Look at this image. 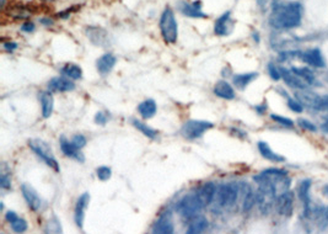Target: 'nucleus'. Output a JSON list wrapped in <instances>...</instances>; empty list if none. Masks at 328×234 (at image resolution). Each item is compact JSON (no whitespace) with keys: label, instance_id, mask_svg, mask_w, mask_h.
<instances>
[{"label":"nucleus","instance_id":"obj_35","mask_svg":"<svg viewBox=\"0 0 328 234\" xmlns=\"http://www.w3.org/2000/svg\"><path fill=\"white\" fill-rule=\"evenodd\" d=\"M267 69H268V74H270V77L272 78V79L276 80V82H278V80L282 79L280 69H279L276 64L272 63L270 62V63H268Z\"/></svg>","mask_w":328,"mask_h":234},{"label":"nucleus","instance_id":"obj_10","mask_svg":"<svg viewBox=\"0 0 328 234\" xmlns=\"http://www.w3.org/2000/svg\"><path fill=\"white\" fill-rule=\"evenodd\" d=\"M86 36L91 41V44L98 47H107L110 45V37L106 30L98 28V26H88L86 29Z\"/></svg>","mask_w":328,"mask_h":234},{"label":"nucleus","instance_id":"obj_1","mask_svg":"<svg viewBox=\"0 0 328 234\" xmlns=\"http://www.w3.org/2000/svg\"><path fill=\"white\" fill-rule=\"evenodd\" d=\"M304 8L299 2L276 4L270 16V25L276 30H292L301 25Z\"/></svg>","mask_w":328,"mask_h":234},{"label":"nucleus","instance_id":"obj_46","mask_svg":"<svg viewBox=\"0 0 328 234\" xmlns=\"http://www.w3.org/2000/svg\"><path fill=\"white\" fill-rule=\"evenodd\" d=\"M322 99H324V100H322V110L328 109V95L324 96Z\"/></svg>","mask_w":328,"mask_h":234},{"label":"nucleus","instance_id":"obj_21","mask_svg":"<svg viewBox=\"0 0 328 234\" xmlns=\"http://www.w3.org/2000/svg\"><path fill=\"white\" fill-rule=\"evenodd\" d=\"M116 63H117L116 56L112 55V53H104L96 62V68H98V73L102 75L108 74L114 69Z\"/></svg>","mask_w":328,"mask_h":234},{"label":"nucleus","instance_id":"obj_39","mask_svg":"<svg viewBox=\"0 0 328 234\" xmlns=\"http://www.w3.org/2000/svg\"><path fill=\"white\" fill-rule=\"evenodd\" d=\"M72 142L75 147L82 149V148H84L86 146L88 139H86V137L82 136V134H74V136L72 137Z\"/></svg>","mask_w":328,"mask_h":234},{"label":"nucleus","instance_id":"obj_23","mask_svg":"<svg viewBox=\"0 0 328 234\" xmlns=\"http://www.w3.org/2000/svg\"><path fill=\"white\" fill-rule=\"evenodd\" d=\"M257 147H258V150H260V155H262L264 159L273 161V163H284V161H286V158H284L283 155L273 152V149L270 147V144L266 143V142L263 141L258 142Z\"/></svg>","mask_w":328,"mask_h":234},{"label":"nucleus","instance_id":"obj_43","mask_svg":"<svg viewBox=\"0 0 328 234\" xmlns=\"http://www.w3.org/2000/svg\"><path fill=\"white\" fill-rule=\"evenodd\" d=\"M2 46H4V50L8 51V52H14L16 48L18 47V45L16 44V42H12V41L5 42V44Z\"/></svg>","mask_w":328,"mask_h":234},{"label":"nucleus","instance_id":"obj_16","mask_svg":"<svg viewBox=\"0 0 328 234\" xmlns=\"http://www.w3.org/2000/svg\"><path fill=\"white\" fill-rule=\"evenodd\" d=\"M59 146H60L62 153H63L66 157L72 158V159L80 161V163H84L85 157L82 153V149L75 147L74 144H72V142L66 139L64 136H62L60 139H59Z\"/></svg>","mask_w":328,"mask_h":234},{"label":"nucleus","instance_id":"obj_17","mask_svg":"<svg viewBox=\"0 0 328 234\" xmlns=\"http://www.w3.org/2000/svg\"><path fill=\"white\" fill-rule=\"evenodd\" d=\"M280 73H282V79L286 82V84L288 87H290L292 89H295V90H300V89H306L308 87V83L300 78L299 75H296L292 69H286L280 67Z\"/></svg>","mask_w":328,"mask_h":234},{"label":"nucleus","instance_id":"obj_6","mask_svg":"<svg viewBox=\"0 0 328 234\" xmlns=\"http://www.w3.org/2000/svg\"><path fill=\"white\" fill-rule=\"evenodd\" d=\"M238 198V186L236 184H222L216 190V200L220 207H231Z\"/></svg>","mask_w":328,"mask_h":234},{"label":"nucleus","instance_id":"obj_45","mask_svg":"<svg viewBox=\"0 0 328 234\" xmlns=\"http://www.w3.org/2000/svg\"><path fill=\"white\" fill-rule=\"evenodd\" d=\"M231 131H232L234 133H235V136L240 137V138H244V137H246V133L241 131L240 128H231Z\"/></svg>","mask_w":328,"mask_h":234},{"label":"nucleus","instance_id":"obj_51","mask_svg":"<svg viewBox=\"0 0 328 234\" xmlns=\"http://www.w3.org/2000/svg\"><path fill=\"white\" fill-rule=\"evenodd\" d=\"M324 78H326V82L328 83V72H326V73H324Z\"/></svg>","mask_w":328,"mask_h":234},{"label":"nucleus","instance_id":"obj_27","mask_svg":"<svg viewBox=\"0 0 328 234\" xmlns=\"http://www.w3.org/2000/svg\"><path fill=\"white\" fill-rule=\"evenodd\" d=\"M258 77V73H244V74H236L232 77L234 85L238 89V90H244L254 79Z\"/></svg>","mask_w":328,"mask_h":234},{"label":"nucleus","instance_id":"obj_37","mask_svg":"<svg viewBox=\"0 0 328 234\" xmlns=\"http://www.w3.org/2000/svg\"><path fill=\"white\" fill-rule=\"evenodd\" d=\"M47 233H62V225L59 223V220L56 218H52L48 222L47 224V229H46Z\"/></svg>","mask_w":328,"mask_h":234},{"label":"nucleus","instance_id":"obj_40","mask_svg":"<svg viewBox=\"0 0 328 234\" xmlns=\"http://www.w3.org/2000/svg\"><path fill=\"white\" fill-rule=\"evenodd\" d=\"M0 186L4 190L12 189V179H10L9 174L2 173V175H0Z\"/></svg>","mask_w":328,"mask_h":234},{"label":"nucleus","instance_id":"obj_49","mask_svg":"<svg viewBox=\"0 0 328 234\" xmlns=\"http://www.w3.org/2000/svg\"><path fill=\"white\" fill-rule=\"evenodd\" d=\"M254 40H256V42H260V36H258L257 34H254Z\"/></svg>","mask_w":328,"mask_h":234},{"label":"nucleus","instance_id":"obj_22","mask_svg":"<svg viewBox=\"0 0 328 234\" xmlns=\"http://www.w3.org/2000/svg\"><path fill=\"white\" fill-rule=\"evenodd\" d=\"M214 94L220 99L224 100H234L236 96L235 90L231 87L226 80H219L216 84L214 85Z\"/></svg>","mask_w":328,"mask_h":234},{"label":"nucleus","instance_id":"obj_26","mask_svg":"<svg viewBox=\"0 0 328 234\" xmlns=\"http://www.w3.org/2000/svg\"><path fill=\"white\" fill-rule=\"evenodd\" d=\"M158 111V105L155 103V100L152 99H146L143 103L138 105V112L144 120H149V118L154 117L155 114Z\"/></svg>","mask_w":328,"mask_h":234},{"label":"nucleus","instance_id":"obj_29","mask_svg":"<svg viewBox=\"0 0 328 234\" xmlns=\"http://www.w3.org/2000/svg\"><path fill=\"white\" fill-rule=\"evenodd\" d=\"M132 123H133V126L136 128V130L142 132V133H143L145 137H148V138L155 139L158 137V131L154 130V128L149 127L146 123L142 122V121L136 120V118H133V120H132Z\"/></svg>","mask_w":328,"mask_h":234},{"label":"nucleus","instance_id":"obj_2","mask_svg":"<svg viewBox=\"0 0 328 234\" xmlns=\"http://www.w3.org/2000/svg\"><path fill=\"white\" fill-rule=\"evenodd\" d=\"M161 36L166 44H176L178 39V25H177L176 18H174V10L170 7L164 9L162 14L158 21Z\"/></svg>","mask_w":328,"mask_h":234},{"label":"nucleus","instance_id":"obj_44","mask_svg":"<svg viewBox=\"0 0 328 234\" xmlns=\"http://www.w3.org/2000/svg\"><path fill=\"white\" fill-rule=\"evenodd\" d=\"M256 111L258 112L260 115H263L266 111H267V104L263 103L262 105H257L256 106Z\"/></svg>","mask_w":328,"mask_h":234},{"label":"nucleus","instance_id":"obj_20","mask_svg":"<svg viewBox=\"0 0 328 234\" xmlns=\"http://www.w3.org/2000/svg\"><path fill=\"white\" fill-rule=\"evenodd\" d=\"M48 89L50 91H57V93H66V91H72L75 89V84L69 80V78L57 77L53 78L48 83Z\"/></svg>","mask_w":328,"mask_h":234},{"label":"nucleus","instance_id":"obj_42","mask_svg":"<svg viewBox=\"0 0 328 234\" xmlns=\"http://www.w3.org/2000/svg\"><path fill=\"white\" fill-rule=\"evenodd\" d=\"M34 29H36V25H34V23H32V21H25V23L22 24V25H21V31L22 32H34Z\"/></svg>","mask_w":328,"mask_h":234},{"label":"nucleus","instance_id":"obj_12","mask_svg":"<svg viewBox=\"0 0 328 234\" xmlns=\"http://www.w3.org/2000/svg\"><path fill=\"white\" fill-rule=\"evenodd\" d=\"M300 59L314 68H324L326 67V62H324V55L320 48H311L305 52H301Z\"/></svg>","mask_w":328,"mask_h":234},{"label":"nucleus","instance_id":"obj_13","mask_svg":"<svg viewBox=\"0 0 328 234\" xmlns=\"http://www.w3.org/2000/svg\"><path fill=\"white\" fill-rule=\"evenodd\" d=\"M88 201H90V195H88V192H84L82 195L79 196V198H78L76 201V205H75L74 219L79 229H82V228H84L85 212L88 206Z\"/></svg>","mask_w":328,"mask_h":234},{"label":"nucleus","instance_id":"obj_30","mask_svg":"<svg viewBox=\"0 0 328 234\" xmlns=\"http://www.w3.org/2000/svg\"><path fill=\"white\" fill-rule=\"evenodd\" d=\"M62 74L72 80H79L82 77V69L76 64H66L62 68Z\"/></svg>","mask_w":328,"mask_h":234},{"label":"nucleus","instance_id":"obj_50","mask_svg":"<svg viewBox=\"0 0 328 234\" xmlns=\"http://www.w3.org/2000/svg\"><path fill=\"white\" fill-rule=\"evenodd\" d=\"M324 219H326L328 222V208L326 209V211H324Z\"/></svg>","mask_w":328,"mask_h":234},{"label":"nucleus","instance_id":"obj_7","mask_svg":"<svg viewBox=\"0 0 328 234\" xmlns=\"http://www.w3.org/2000/svg\"><path fill=\"white\" fill-rule=\"evenodd\" d=\"M294 201L295 196L292 191L286 190L279 193L276 200V209L280 216L292 217L294 212Z\"/></svg>","mask_w":328,"mask_h":234},{"label":"nucleus","instance_id":"obj_24","mask_svg":"<svg viewBox=\"0 0 328 234\" xmlns=\"http://www.w3.org/2000/svg\"><path fill=\"white\" fill-rule=\"evenodd\" d=\"M40 101H41L42 107V117L50 118L53 114V109H54V99L50 91H43L40 96Z\"/></svg>","mask_w":328,"mask_h":234},{"label":"nucleus","instance_id":"obj_11","mask_svg":"<svg viewBox=\"0 0 328 234\" xmlns=\"http://www.w3.org/2000/svg\"><path fill=\"white\" fill-rule=\"evenodd\" d=\"M21 192H22L24 198H25L26 203L32 211L37 212L40 211L42 206V200L40 197L38 192L34 189L30 184H22L21 185Z\"/></svg>","mask_w":328,"mask_h":234},{"label":"nucleus","instance_id":"obj_47","mask_svg":"<svg viewBox=\"0 0 328 234\" xmlns=\"http://www.w3.org/2000/svg\"><path fill=\"white\" fill-rule=\"evenodd\" d=\"M321 130L324 132V133H328V120L326 121V122H324L322 123V126H321Z\"/></svg>","mask_w":328,"mask_h":234},{"label":"nucleus","instance_id":"obj_19","mask_svg":"<svg viewBox=\"0 0 328 234\" xmlns=\"http://www.w3.org/2000/svg\"><path fill=\"white\" fill-rule=\"evenodd\" d=\"M216 186H215L214 182H206L204 185H202L200 187H198V190L196 191L200 197L202 205L203 207H208L212 202L214 201L215 193H216Z\"/></svg>","mask_w":328,"mask_h":234},{"label":"nucleus","instance_id":"obj_41","mask_svg":"<svg viewBox=\"0 0 328 234\" xmlns=\"http://www.w3.org/2000/svg\"><path fill=\"white\" fill-rule=\"evenodd\" d=\"M108 114H107L106 111H98V114L95 115V123L96 125L104 126L107 123V121H108Z\"/></svg>","mask_w":328,"mask_h":234},{"label":"nucleus","instance_id":"obj_33","mask_svg":"<svg viewBox=\"0 0 328 234\" xmlns=\"http://www.w3.org/2000/svg\"><path fill=\"white\" fill-rule=\"evenodd\" d=\"M270 118L274 121V122L279 123V125L284 126V127H288V128L294 127V121H292V118H288V117L280 116V115H276V114H272Z\"/></svg>","mask_w":328,"mask_h":234},{"label":"nucleus","instance_id":"obj_34","mask_svg":"<svg viewBox=\"0 0 328 234\" xmlns=\"http://www.w3.org/2000/svg\"><path fill=\"white\" fill-rule=\"evenodd\" d=\"M286 104H288V107H289L292 112L301 114V112L304 111V105L301 104L296 98L292 99V98H289V96H286Z\"/></svg>","mask_w":328,"mask_h":234},{"label":"nucleus","instance_id":"obj_36","mask_svg":"<svg viewBox=\"0 0 328 234\" xmlns=\"http://www.w3.org/2000/svg\"><path fill=\"white\" fill-rule=\"evenodd\" d=\"M96 174H98V177L101 181H107L112 175V170L110 166H100L96 170Z\"/></svg>","mask_w":328,"mask_h":234},{"label":"nucleus","instance_id":"obj_28","mask_svg":"<svg viewBox=\"0 0 328 234\" xmlns=\"http://www.w3.org/2000/svg\"><path fill=\"white\" fill-rule=\"evenodd\" d=\"M292 71L296 75H299L300 78H302L308 85L316 84V77H314V71H311L310 68H306V67H302V68H300V67H292Z\"/></svg>","mask_w":328,"mask_h":234},{"label":"nucleus","instance_id":"obj_4","mask_svg":"<svg viewBox=\"0 0 328 234\" xmlns=\"http://www.w3.org/2000/svg\"><path fill=\"white\" fill-rule=\"evenodd\" d=\"M203 208L204 207L202 205L197 192L188 193V195H186L184 197H182L176 205L177 213H178L181 217H184V218H188V219L197 216Z\"/></svg>","mask_w":328,"mask_h":234},{"label":"nucleus","instance_id":"obj_32","mask_svg":"<svg viewBox=\"0 0 328 234\" xmlns=\"http://www.w3.org/2000/svg\"><path fill=\"white\" fill-rule=\"evenodd\" d=\"M10 225H12V229L14 230L15 233H24V232H26L28 228V222L18 216L16 217L12 222H10Z\"/></svg>","mask_w":328,"mask_h":234},{"label":"nucleus","instance_id":"obj_14","mask_svg":"<svg viewBox=\"0 0 328 234\" xmlns=\"http://www.w3.org/2000/svg\"><path fill=\"white\" fill-rule=\"evenodd\" d=\"M312 181L310 179H304L301 180L298 185V198L304 203V208H305V214L308 216L311 211V200H310V190Z\"/></svg>","mask_w":328,"mask_h":234},{"label":"nucleus","instance_id":"obj_38","mask_svg":"<svg viewBox=\"0 0 328 234\" xmlns=\"http://www.w3.org/2000/svg\"><path fill=\"white\" fill-rule=\"evenodd\" d=\"M298 125L302 130L308 131V132H316L317 127L311 122L310 120H306V118H298Z\"/></svg>","mask_w":328,"mask_h":234},{"label":"nucleus","instance_id":"obj_18","mask_svg":"<svg viewBox=\"0 0 328 234\" xmlns=\"http://www.w3.org/2000/svg\"><path fill=\"white\" fill-rule=\"evenodd\" d=\"M234 29V21L231 20V13L226 12L216 19L214 24V34L218 36H228Z\"/></svg>","mask_w":328,"mask_h":234},{"label":"nucleus","instance_id":"obj_5","mask_svg":"<svg viewBox=\"0 0 328 234\" xmlns=\"http://www.w3.org/2000/svg\"><path fill=\"white\" fill-rule=\"evenodd\" d=\"M214 127V123L209 122V121L203 120H190L184 123L181 127L182 137L190 141H194V139L200 138L206 131L212 130Z\"/></svg>","mask_w":328,"mask_h":234},{"label":"nucleus","instance_id":"obj_25","mask_svg":"<svg viewBox=\"0 0 328 234\" xmlns=\"http://www.w3.org/2000/svg\"><path fill=\"white\" fill-rule=\"evenodd\" d=\"M209 227L208 219L204 216H194L190 218V224H188L187 233L188 234H200L206 232Z\"/></svg>","mask_w":328,"mask_h":234},{"label":"nucleus","instance_id":"obj_31","mask_svg":"<svg viewBox=\"0 0 328 234\" xmlns=\"http://www.w3.org/2000/svg\"><path fill=\"white\" fill-rule=\"evenodd\" d=\"M254 203H256V193L254 192L252 190H247L246 195H244V205H242V208L244 212H248L251 211L252 207L254 206Z\"/></svg>","mask_w":328,"mask_h":234},{"label":"nucleus","instance_id":"obj_8","mask_svg":"<svg viewBox=\"0 0 328 234\" xmlns=\"http://www.w3.org/2000/svg\"><path fill=\"white\" fill-rule=\"evenodd\" d=\"M295 98L304 105V107H308V109L314 110H322V96L314 91L308 90L306 89H300V90L295 91Z\"/></svg>","mask_w":328,"mask_h":234},{"label":"nucleus","instance_id":"obj_15","mask_svg":"<svg viewBox=\"0 0 328 234\" xmlns=\"http://www.w3.org/2000/svg\"><path fill=\"white\" fill-rule=\"evenodd\" d=\"M174 232L172 214L170 211H165L158 217L155 224L152 225V233L158 234H172Z\"/></svg>","mask_w":328,"mask_h":234},{"label":"nucleus","instance_id":"obj_48","mask_svg":"<svg viewBox=\"0 0 328 234\" xmlns=\"http://www.w3.org/2000/svg\"><path fill=\"white\" fill-rule=\"evenodd\" d=\"M41 24H43V25H53L52 20H48V19H42Z\"/></svg>","mask_w":328,"mask_h":234},{"label":"nucleus","instance_id":"obj_3","mask_svg":"<svg viewBox=\"0 0 328 234\" xmlns=\"http://www.w3.org/2000/svg\"><path fill=\"white\" fill-rule=\"evenodd\" d=\"M30 149L37 155V157L41 159L43 163L47 164L50 169H53L54 171L60 170V166H59L58 160L56 159L54 154L52 152V148L50 147V144L46 143L44 141L40 138H31L28 142Z\"/></svg>","mask_w":328,"mask_h":234},{"label":"nucleus","instance_id":"obj_9","mask_svg":"<svg viewBox=\"0 0 328 234\" xmlns=\"http://www.w3.org/2000/svg\"><path fill=\"white\" fill-rule=\"evenodd\" d=\"M177 8L181 12V14H184L187 18L192 19H206L208 18V15L204 14L203 10H202V3L200 0L194 3H187L184 0H181L177 4Z\"/></svg>","mask_w":328,"mask_h":234}]
</instances>
